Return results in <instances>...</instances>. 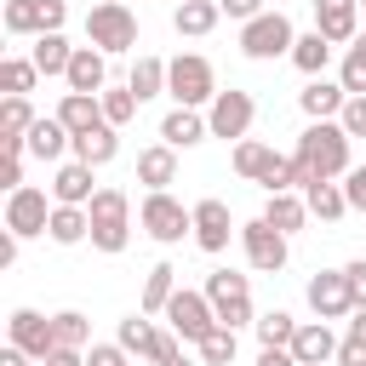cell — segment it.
<instances>
[{
	"label": "cell",
	"mask_w": 366,
	"mask_h": 366,
	"mask_svg": "<svg viewBox=\"0 0 366 366\" xmlns=\"http://www.w3.org/2000/svg\"><path fill=\"white\" fill-rule=\"evenodd\" d=\"M349 132L337 126V120H309L303 132H297V149H292V166H297V189H309V183H337V177H349Z\"/></svg>",
	"instance_id": "6da1fadb"
},
{
	"label": "cell",
	"mask_w": 366,
	"mask_h": 366,
	"mask_svg": "<svg viewBox=\"0 0 366 366\" xmlns=\"http://www.w3.org/2000/svg\"><path fill=\"white\" fill-rule=\"evenodd\" d=\"M86 212H92V246L109 252V257L126 252V240H132V200H126V189H109L103 183Z\"/></svg>",
	"instance_id": "7a4b0ae2"
},
{
	"label": "cell",
	"mask_w": 366,
	"mask_h": 366,
	"mask_svg": "<svg viewBox=\"0 0 366 366\" xmlns=\"http://www.w3.org/2000/svg\"><path fill=\"white\" fill-rule=\"evenodd\" d=\"M166 97H172L177 109H200V103H212V97H217V74H212V63H206L200 51H177V57L166 63Z\"/></svg>",
	"instance_id": "3957f363"
},
{
	"label": "cell",
	"mask_w": 366,
	"mask_h": 366,
	"mask_svg": "<svg viewBox=\"0 0 366 366\" xmlns=\"http://www.w3.org/2000/svg\"><path fill=\"white\" fill-rule=\"evenodd\" d=\"M206 303H212V315H217V326H257V315H252V280L246 274H234V269H212L206 274Z\"/></svg>",
	"instance_id": "277c9868"
},
{
	"label": "cell",
	"mask_w": 366,
	"mask_h": 366,
	"mask_svg": "<svg viewBox=\"0 0 366 366\" xmlns=\"http://www.w3.org/2000/svg\"><path fill=\"white\" fill-rule=\"evenodd\" d=\"M86 46H97L103 57H120L137 46V17L120 6V0H97L86 11Z\"/></svg>",
	"instance_id": "5b68a950"
},
{
	"label": "cell",
	"mask_w": 366,
	"mask_h": 366,
	"mask_svg": "<svg viewBox=\"0 0 366 366\" xmlns=\"http://www.w3.org/2000/svg\"><path fill=\"white\" fill-rule=\"evenodd\" d=\"M0 23H6L11 40H40V34H63L69 6L63 0H6L0 6Z\"/></svg>",
	"instance_id": "8992f818"
},
{
	"label": "cell",
	"mask_w": 366,
	"mask_h": 366,
	"mask_svg": "<svg viewBox=\"0 0 366 366\" xmlns=\"http://www.w3.org/2000/svg\"><path fill=\"white\" fill-rule=\"evenodd\" d=\"M292 46H297V29H292V17H286V11H263V17L240 23V51H246L252 63L292 57Z\"/></svg>",
	"instance_id": "52a82bcc"
},
{
	"label": "cell",
	"mask_w": 366,
	"mask_h": 366,
	"mask_svg": "<svg viewBox=\"0 0 366 366\" xmlns=\"http://www.w3.org/2000/svg\"><path fill=\"white\" fill-rule=\"evenodd\" d=\"M137 223H143V234H149V240L177 246L183 234H194V206H183V200H172V194L160 189V194H143Z\"/></svg>",
	"instance_id": "ba28073f"
},
{
	"label": "cell",
	"mask_w": 366,
	"mask_h": 366,
	"mask_svg": "<svg viewBox=\"0 0 366 366\" xmlns=\"http://www.w3.org/2000/svg\"><path fill=\"white\" fill-rule=\"evenodd\" d=\"M252 120H257V103H252V92H240V86H229V92H217V97L206 103V126H212V137H223V143H240V137L252 132Z\"/></svg>",
	"instance_id": "9c48e42d"
},
{
	"label": "cell",
	"mask_w": 366,
	"mask_h": 366,
	"mask_svg": "<svg viewBox=\"0 0 366 366\" xmlns=\"http://www.w3.org/2000/svg\"><path fill=\"white\" fill-rule=\"evenodd\" d=\"M51 212H57V200H46V189H34V183H23V189L6 194V229H11L17 240L46 234V229H51Z\"/></svg>",
	"instance_id": "30bf717a"
},
{
	"label": "cell",
	"mask_w": 366,
	"mask_h": 366,
	"mask_svg": "<svg viewBox=\"0 0 366 366\" xmlns=\"http://www.w3.org/2000/svg\"><path fill=\"white\" fill-rule=\"evenodd\" d=\"M6 343H17L34 366L40 360H51L63 343H57V326H51V315H40V309H11V320H6Z\"/></svg>",
	"instance_id": "8fae6325"
},
{
	"label": "cell",
	"mask_w": 366,
	"mask_h": 366,
	"mask_svg": "<svg viewBox=\"0 0 366 366\" xmlns=\"http://www.w3.org/2000/svg\"><path fill=\"white\" fill-rule=\"evenodd\" d=\"M166 320H172V332H177L183 343H194V349L217 332V315H212L206 292H189V286H177V297L166 303Z\"/></svg>",
	"instance_id": "7c38bea8"
},
{
	"label": "cell",
	"mask_w": 366,
	"mask_h": 366,
	"mask_svg": "<svg viewBox=\"0 0 366 366\" xmlns=\"http://www.w3.org/2000/svg\"><path fill=\"white\" fill-rule=\"evenodd\" d=\"M240 252H246V263H252L257 274H280V269H286V234L269 229L263 217L240 223Z\"/></svg>",
	"instance_id": "4fadbf2b"
},
{
	"label": "cell",
	"mask_w": 366,
	"mask_h": 366,
	"mask_svg": "<svg viewBox=\"0 0 366 366\" xmlns=\"http://www.w3.org/2000/svg\"><path fill=\"white\" fill-rule=\"evenodd\" d=\"M309 309H315V320H343V315H355V292H349V274L343 269H320V274H309Z\"/></svg>",
	"instance_id": "5bb4252c"
},
{
	"label": "cell",
	"mask_w": 366,
	"mask_h": 366,
	"mask_svg": "<svg viewBox=\"0 0 366 366\" xmlns=\"http://www.w3.org/2000/svg\"><path fill=\"white\" fill-rule=\"evenodd\" d=\"M229 234H240V229H234V217H229V206H223L217 194L194 200V246H200V252H223V246H229Z\"/></svg>",
	"instance_id": "9a60e30c"
},
{
	"label": "cell",
	"mask_w": 366,
	"mask_h": 366,
	"mask_svg": "<svg viewBox=\"0 0 366 366\" xmlns=\"http://www.w3.org/2000/svg\"><path fill=\"white\" fill-rule=\"evenodd\" d=\"M315 6V29L332 40V46H355V34H360V0H309Z\"/></svg>",
	"instance_id": "2e32d148"
},
{
	"label": "cell",
	"mask_w": 366,
	"mask_h": 366,
	"mask_svg": "<svg viewBox=\"0 0 366 366\" xmlns=\"http://www.w3.org/2000/svg\"><path fill=\"white\" fill-rule=\"evenodd\" d=\"M337 332L326 326V320H303L297 326V337H292V355H297V366H332L337 360Z\"/></svg>",
	"instance_id": "e0dca14e"
},
{
	"label": "cell",
	"mask_w": 366,
	"mask_h": 366,
	"mask_svg": "<svg viewBox=\"0 0 366 366\" xmlns=\"http://www.w3.org/2000/svg\"><path fill=\"white\" fill-rule=\"evenodd\" d=\"M69 92H86V97H103L109 92V57L97 46H74V63H69Z\"/></svg>",
	"instance_id": "ac0fdd59"
},
{
	"label": "cell",
	"mask_w": 366,
	"mask_h": 366,
	"mask_svg": "<svg viewBox=\"0 0 366 366\" xmlns=\"http://www.w3.org/2000/svg\"><path fill=\"white\" fill-rule=\"evenodd\" d=\"M137 183H143L149 194L172 189V183H177V149H172V143H149V149L137 154Z\"/></svg>",
	"instance_id": "d6986e66"
},
{
	"label": "cell",
	"mask_w": 366,
	"mask_h": 366,
	"mask_svg": "<svg viewBox=\"0 0 366 366\" xmlns=\"http://www.w3.org/2000/svg\"><path fill=\"white\" fill-rule=\"evenodd\" d=\"M92 166L86 160H63L57 172H51V200L57 206H92Z\"/></svg>",
	"instance_id": "ffe728a7"
},
{
	"label": "cell",
	"mask_w": 366,
	"mask_h": 366,
	"mask_svg": "<svg viewBox=\"0 0 366 366\" xmlns=\"http://www.w3.org/2000/svg\"><path fill=\"white\" fill-rule=\"evenodd\" d=\"M343 103H349V92H343L337 80H326V74H320V80H309V86L297 92V109H303L309 120H337V114H343Z\"/></svg>",
	"instance_id": "44dd1931"
},
{
	"label": "cell",
	"mask_w": 366,
	"mask_h": 366,
	"mask_svg": "<svg viewBox=\"0 0 366 366\" xmlns=\"http://www.w3.org/2000/svg\"><path fill=\"white\" fill-rule=\"evenodd\" d=\"M206 137H212V126H206L200 109H172V114L160 120V143H172V149H194V143H206Z\"/></svg>",
	"instance_id": "7402d4cb"
},
{
	"label": "cell",
	"mask_w": 366,
	"mask_h": 366,
	"mask_svg": "<svg viewBox=\"0 0 366 366\" xmlns=\"http://www.w3.org/2000/svg\"><path fill=\"white\" fill-rule=\"evenodd\" d=\"M23 149H29L34 160H63V149H74V137H69V126H63L57 114H40L34 132L23 137Z\"/></svg>",
	"instance_id": "603a6c76"
},
{
	"label": "cell",
	"mask_w": 366,
	"mask_h": 366,
	"mask_svg": "<svg viewBox=\"0 0 366 366\" xmlns=\"http://www.w3.org/2000/svg\"><path fill=\"white\" fill-rule=\"evenodd\" d=\"M114 343L132 355V360H154V343H160V326L137 309V315H126L120 326H114Z\"/></svg>",
	"instance_id": "cb8c5ba5"
},
{
	"label": "cell",
	"mask_w": 366,
	"mask_h": 366,
	"mask_svg": "<svg viewBox=\"0 0 366 366\" xmlns=\"http://www.w3.org/2000/svg\"><path fill=\"white\" fill-rule=\"evenodd\" d=\"M34 120H40V114H34L29 97H6V103H0V149H23V137L34 132ZM23 154H29V149H23Z\"/></svg>",
	"instance_id": "d4e9b609"
},
{
	"label": "cell",
	"mask_w": 366,
	"mask_h": 366,
	"mask_svg": "<svg viewBox=\"0 0 366 366\" xmlns=\"http://www.w3.org/2000/svg\"><path fill=\"white\" fill-rule=\"evenodd\" d=\"M114 154H120V132H114V126H109V120H103V126H92V132H80V137H74V160H86V166H92V172H97V166H109V160H114Z\"/></svg>",
	"instance_id": "484cf974"
},
{
	"label": "cell",
	"mask_w": 366,
	"mask_h": 366,
	"mask_svg": "<svg viewBox=\"0 0 366 366\" xmlns=\"http://www.w3.org/2000/svg\"><path fill=\"white\" fill-rule=\"evenodd\" d=\"M263 223H269V229H280V234L292 240V234L309 223V200H303L297 189H292V194H269V206H263Z\"/></svg>",
	"instance_id": "4316f807"
},
{
	"label": "cell",
	"mask_w": 366,
	"mask_h": 366,
	"mask_svg": "<svg viewBox=\"0 0 366 366\" xmlns=\"http://www.w3.org/2000/svg\"><path fill=\"white\" fill-rule=\"evenodd\" d=\"M57 120L69 126V137H80V132L103 126V103H97V97H86V92H63V103H57Z\"/></svg>",
	"instance_id": "83f0119b"
},
{
	"label": "cell",
	"mask_w": 366,
	"mask_h": 366,
	"mask_svg": "<svg viewBox=\"0 0 366 366\" xmlns=\"http://www.w3.org/2000/svg\"><path fill=\"white\" fill-rule=\"evenodd\" d=\"M172 297H177V269H172V263H154V269L143 274V297H137V309H143V315H166Z\"/></svg>",
	"instance_id": "f1b7e54d"
},
{
	"label": "cell",
	"mask_w": 366,
	"mask_h": 366,
	"mask_svg": "<svg viewBox=\"0 0 366 366\" xmlns=\"http://www.w3.org/2000/svg\"><path fill=\"white\" fill-rule=\"evenodd\" d=\"M217 17H223V6H217V0H183V6L172 11V29L200 40V34H212V29H217Z\"/></svg>",
	"instance_id": "f546056e"
},
{
	"label": "cell",
	"mask_w": 366,
	"mask_h": 366,
	"mask_svg": "<svg viewBox=\"0 0 366 366\" xmlns=\"http://www.w3.org/2000/svg\"><path fill=\"white\" fill-rule=\"evenodd\" d=\"M332 51H337V46H332L320 29H309V34H297V46H292V63H297L309 80H320V74H326V63H332Z\"/></svg>",
	"instance_id": "4dcf8cb0"
},
{
	"label": "cell",
	"mask_w": 366,
	"mask_h": 366,
	"mask_svg": "<svg viewBox=\"0 0 366 366\" xmlns=\"http://www.w3.org/2000/svg\"><path fill=\"white\" fill-rule=\"evenodd\" d=\"M303 200H309V217H320V223L349 217V194H343V183H309Z\"/></svg>",
	"instance_id": "1f68e13d"
},
{
	"label": "cell",
	"mask_w": 366,
	"mask_h": 366,
	"mask_svg": "<svg viewBox=\"0 0 366 366\" xmlns=\"http://www.w3.org/2000/svg\"><path fill=\"white\" fill-rule=\"evenodd\" d=\"M46 234H51L57 246H80V240H92V212H86V206H57Z\"/></svg>",
	"instance_id": "d6a6232c"
},
{
	"label": "cell",
	"mask_w": 366,
	"mask_h": 366,
	"mask_svg": "<svg viewBox=\"0 0 366 366\" xmlns=\"http://www.w3.org/2000/svg\"><path fill=\"white\" fill-rule=\"evenodd\" d=\"M29 57H34V69H40V74H69V63H74V46H69L63 34H40Z\"/></svg>",
	"instance_id": "836d02e7"
},
{
	"label": "cell",
	"mask_w": 366,
	"mask_h": 366,
	"mask_svg": "<svg viewBox=\"0 0 366 366\" xmlns=\"http://www.w3.org/2000/svg\"><path fill=\"white\" fill-rule=\"evenodd\" d=\"M126 86H132V97H137V103L160 97V92H166V63H160V57H137V63H132V74H126Z\"/></svg>",
	"instance_id": "e575fe53"
},
{
	"label": "cell",
	"mask_w": 366,
	"mask_h": 366,
	"mask_svg": "<svg viewBox=\"0 0 366 366\" xmlns=\"http://www.w3.org/2000/svg\"><path fill=\"white\" fill-rule=\"evenodd\" d=\"M269 166H274V149H269V143H257V137H240V143H234V172H240L246 183H263Z\"/></svg>",
	"instance_id": "d590c367"
},
{
	"label": "cell",
	"mask_w": 366,
	"mask_h": 366,
	"mask_svg": "<svg viewBox=\"0 0 366 366\" xmlns=\"http://www.w3.org/2000/svg\"><path fill=\"white\" fill-rule=\"evenodd\" d=\"M297 326H303V320H292L286 309H269V315H257V343H263V349H292Z\"/></svg>",
	"instance_id": "8d00e7d4"
},
{
	"label": "cell",
	"mask_w": 366,
	"mask_h": 366,
	"mask_svg": "<svg viewBox=\"0 0 366 366\" xmlns=\"http://www.w3.org/2000/svg\"><path fill=\"white\" fill-rule=\"evenodd\" d=\"M34 80H40V69H34V57H6L0 63V86H6V97H29L34 92Z\"/></svg>",
	"instance_id": "74e56055"
},
{
	"label": "cell",
	"mask_w": 366,
	"mask_h": 366,
	"mask_svg": "<svg viewBox=\"0 0 366 366\" xmlns=\"http://www.w3.org/2000/svg\"><path fill=\"white\" fill-rule=\"evenodd\" d=\"M51 326H57V343H63V349H80V355L92 349V320H86L80 309H57Z\"/></svg>",
	"instance_id": "f35d334b"
},
{
	"label": "cell",
	"mask_w": 366,
	"mask_h": 366,
	"mask_svg": "<svg viewBox=\"0 0 366 366\" xmlns=\"http://www.w3.org/2000/svg\"><path fill=\"white\" fill-rule=\"evenodd\" d=\"M97 103H103V120H109L114 132H120V126H126V120L137 114V97H132V86H109V92H103Z\"/></svg>",
	"instance_id": "ab89813d"
},
{
	"label": "cell",
	"mask_w": 366,
	"mask_h": 366,
	"mask_svg": "<svg viewBox=\"0 0 366 366\" xmlns=\"http://www.w3.org/2000/svg\"><path fill=\"white\" fill-rule=\"evenodd\" d=\"M337 86H343L349 97H366V51H360V46L343 51V63H337Z\"/></svg>",
	"instance_id": "60d3db41"
},
{
	"label": "cell",
	"mask_w": 366,
	"mask_h": 366,
	"mask_svg": "<svg viewBox=\"0 0 366 366\" xmlns=\"http://www.w3.org/2000/svg\"><path fill=\"white\" fill-rule=\"evenodd\" d=\"M234 349H240L234 326H217V332L200 343V360H206V366H229V360H234Z\"/></svg>",
	"instance_id": "b9f144b4"
},
{
	"label": "cell",
	"mask_w": 366,
	"mask_h": 366,
	"mask_svg": "<svg viewBox=\"0 0 366 366\" xmlns=\"http://www.w3.org/2000/svg\"><path fill=\"white\" fill-rule=\"evenodd\" d=\"M337 126H343L349 137H366V97H349L343 114H337Z\"/></svg>",
	"instance_id": "7bdbcfd3"
},
{
	"label": "cell",
	"mask_w": 366,
	"mask_h": 366,
	"mask_svg": "<svg viewBox=\"0 0 366 366\" xmlns=\"http://www.w3.org/2000/svg\"><path fill=\"white\" fill-rule=\"evenodd\" d=\"M86 366H132V355L120 343H92L86 349Z\"/></svg>",
	"instance_id": "ee69618b"
},
{
	"label": "cell",
	"mask_w": 366,
	"mask_h": 366,
	"mask_svg": "<svg viewBox=\"0 0 366 366\" xmlns=\"http://www.w3.org/2000/svg\"><path fill=\"white\" fill-rule=\"evenodd\" d=\"M343 194H349V212H366V160H360V166H349Z\"/></svg>",
	"instance_id": "f6af8a7d"
},
{
	"label": "cell",
	"mask_w": 366,
	"mask_h": 366,
	"mask_svg": "<svg viewBox=\"0 0 366 366\" xmlns=\"http://www.w3.org/2000/svg\"><path fill=\"white\" fill-rule=\"evenodd\" d=\"M217 6H223V17H234V23H252V17H263V11H269L263 0H217Z\"/></svg>",
	"instance_id": "bcb514c9"
},
{
	"label": "cell",
	"mask_w": 366,
	"mask_h": 366,
	"mask_svg": "<svg viewBox=\"0 0 366 366\" xmlns=\"http://www.w3.org/2000/svg\"><path fill=\"white\" fill-rule=\"evenodd\" d=\"M0 183H6V194H11V189H23V149H6V166H0Z\"/></svg>",
	"instance_id": "7dc6e473"
},
{
	"label": "cell",
	"mask_w": 366,
	"mask_h": 366,
	"mask_svg": "<svg viewBox=\"0 0 366 366\" xmlns=\"http://www.w3.org/2000/svg\"><path fill=\"white\" fill-rule=\"evenodd\" d=\"M337 366H366V343L343 332V343H337Z\"/></svg>",
	"instance_id": "c3c4849f"
},
{
	"label": "cell",
	"mask_w": 366,
	"mask_h": 366,
	"mask_svg": "<svg viewBox=\"0 0 366 366\" xmlns=\"http://www.w3.org/2000/svg\"><path fill=\"white\" fill-rule=\"evenodd\" d=\"M343 274H349V292H355V309H366V257H355V263H349Z\"/></svg>",
	"instance_id": "681fc988"
},
{
	"label": "cell",
	"mask_w": 366,
	"mask_h": 366,
	"mask_svg": "<svg viewBox=\"0 0 366 366\" xmlns=\"http://www.w3.org/2000/svg\"><path fill=\"white\" fill-rule=\"evenodd\" d=\"M257 366H297V355H292V349H263Z\"/></svg>",
	"instance_id": "f907efd6"
},
{
	"label": "cell",
	"mask_w": 366,
	"mask_h": 366,
	"mask_svg": "<svg viewBox=\"0 0 366 366\" xmlns=\"http://www.w3.org/2000/svg\"><path fill=\"white\" fill-rule=\"evenodd\" d=\"M11 263H17V234L6 229V234H0V269H11Z\"/></svg>",
	"instance_id": "816d5d0a"
},
{
	"label": "cell",
	"mask_w": 366,
	"mask_h": 366,
	"mask_svg": "<svg viewBox=\"0 0 366 366\" xmlns=\"http://www.w3.org/2000/svg\"><path fill=\"white\" fill-rule=\"evenodd\" d=\"M40 366H86V355H80V349H57V355L40 360Z\"/></svg>",
	"instance_id": "f5cc1de1"
},
{
	"label": "cell",
	"mask_w": 366,
	"mask_h": 366,
	"mask_svg": "<svg viewBox=\"0 0 366 366\" xmlns=\"http://www.w3.org/2000/svg\"><path fill=\"white\" fill-rule=\"evenodd\" d=\"M0 366H34V360H29L17 343H6V349H0Z\"/></svg>",
	"instance_id": "db71d44e"
},
{
	"label": "cell",
	"mask_w": 366,
	"mask_h": 366,
	"mask_svg": "<svg viewBox=\"0 0 366 366\" xmlns=\"http://www.w3.org/2000/svg\"><path fill=\"white\" fill-rule=\"evenodd\" d=\"M349 337H360V343H366V309H355V315H349Z\"/></svg>",
	"instance_id": "11a10c76"
},
{
	"label": "cell",
	"mask_w": 366,
	"mask_h": 366,
	"mask_svg": "<svg viewBox=\"0 0 366 366\" xmlns=\"http://www.w3.org/2000/svg\"><path fill=\"white\" fill-rule=\"evenodd\" d=\"M355 46H360V51H366V29H360V34H355Z\"/></svg>",
	"instance_id": "9f6ffc18"
},
{
	"label": "cell",
	"mask_w": 366,
	"mask_h": 366,
	"mask_svg": "<svg viewBox=\"0 0 366 366\" xmlns=\"http://www.w3.org/2000/svg\"><path fill=\"white\" fill-rule=\"evenodd\" d=\"M360 11H366V0H360Z\"/></svg>",
	"instance_id": "6f0895ef"
},
{
	"label": "cell",
	"mask_w": 366,
	"mask_h": 366,
	"mask_svg": "<svg viewBox=\"0 0 366 366\" xmlns=\"http://www.w3.org/2000/svg\"><path fill=\"white\" fill-rule=\"evenodd\" d=\"M177 366H189V360H177Z\"/></svg>",
	"instance_id": "680465c9"
},
{
	"label": "cell",
	"mask_w": 366,
	"mask_h": 366,
	"mask_svg": "<svg viewBox=\"0 0 366 366\" xmlns=\"http://www.w3.org/2000/svg\"><path fill=\"white\" fill-rule=\"evenodd\" d=\"M332 366H337V360H332Z\"/></svg>",
	"instance_id": "91938a15"
}]
</instances>
